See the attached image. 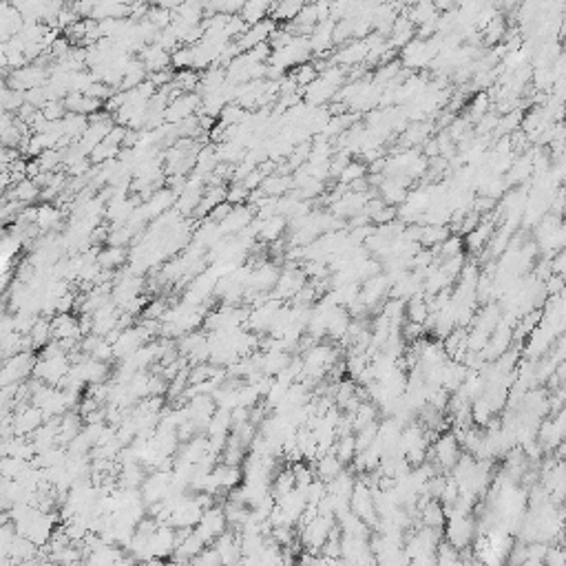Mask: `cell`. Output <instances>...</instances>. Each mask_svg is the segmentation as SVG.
Segmentation results:
<instances>
[{
	"instance_id": "obj_9",
	"label": "cell",
	"mask_w": 566,
	"mask_h": 566,
	"mask_svg": "<svg viewBox=\"0 0 566 566\" xmlns=\"http://www.w3.org/2000/svg\"><path fill=\"white\" fill-rule=\"evenodd\" d=\"M277 0H246L241 7V18L248 25H255L265 18V13H270Z\"/></svg>"
},
{
	"instance_id": "obj_12",
	"label": "cell",
	"mask_w": 566,
	"mask_h": 566,
	"mask_svg": "<svg viewBox=\"0 0 566 566\" xmlns=\"http://www.w3.org/2000/svg\"><path fill=\"white\" fill-rule=\"evenodd\" d=\"M306 5V0H277L272 7V20L281 23V20H294L296 13L301 11V7Z\"/></svg>"
},
{
	"instance_id": "obj_3",
	"label": "cell",
	"mask_w": 566,
	"mask_h": 566,
	"mask_svg": "<svg viewBox=\"0 0 566 566\" xmlns=\"http://www.w3.org/2000/svg\"><path fill=\"white\" fill-rule=\"evenodd\" d=\"M224 529H226V515L219 509H208L202 513V518H199L195 534L204 542H210V540H217L224 534Z\"/></svg>"
},
{
	"instance_id": "obj_11",
	"label": "cell",
	"mask_w": 566,
	"mask_h": 566,
	"mask_svg": "<svg viewBox=\"0 0 566 566\" xmlns=\"http://www.w3.org/2000/svg\"><path fill=\"white\" fill-rule=\"evenodd\" d=\"M421 520H423V526H429V529H438L442 531L445 526V520H447V515H445V507L438 502V500H429L423 509H421Z\"/></svg>"
},
{
	"instance_id": "obj_6",
	"label": "cell",
	"mask_w": 566,
	"mask_h": 566,
	"mask_svg": "<svg viewBox=\"0 0 566 566\" xmlns=\"http://www.w3.org/2000/svg\"><path fill=\"white\" fill-rule=\"evenodd\" d=\"M199 104V97L197 95H191V93H177L173 97V102L164 109V118L169 122H184L188 120L193 111L197 109Z\"/></svg>"
},
{
	"instance_id": "obj_7",
	"label": "cell",
	"mask_w": 566,
	"mask_h": 566,
	"mask_svg": "<svg viewBox=\"0 0 566 566\" xmlns=\"http://www.w3.org/2000/svg\"><path fill=\"white\" fill-rule=\"evenodd\" d=\"M370 36H365V38H354L352 42H347L341 52L335 56V62L339 64H359V62H365V58H368V52H370Z\"/></svg>"
},
{
	"instance_id": "obj_18",
	"label": "cell",
	"mask_w": 566,
	"mask_h": 566,
	"mask_svg": "<svg viewBox=\"0 0 566 566\" xmlns=\"http://www.w3.org/2000/svg\"><path fill=\"white\" fill-rule=\"evenodd\" d=\"M16 197H18V202H31V199L38 197V188L31 181H20L18 188H16Z\"/></svg>"
},
{
	"instance_id": "obj_15",
	"label": "cell",
	"mask_w": 566,
	"mask_h": 566,
	"mask_svg": "<svg viewBox=\"0 0 566 566\" xmlns=\"http://www.w3.org/2000/svg\"><path fill=\"white\" fill-rule=\"evenodd\" d=\"M316 76H319V69H316L314 64L310 62H303V64H299L294 66V73H292V82L296 87H308L310 82L316 80Z\"/></svg>"
},
{
	"instance_id": "obj_14",
	"label": "cell",
	"mask_w": 566,
	"mask_h": 566,
	"mask_svg": "<svg viewBox=\"0 0 566 566\" xmlns=\"http://www.w3.org/2000/svg\"><path fill=\"white\" fill-rule=\"evenodd\" d=\"M482 31V36H487V44H493V42H500L505 36H507V23L502 20V16L498 13L493 20H489L485 27L480 29Z\"/></svg>"
},
{
	"instance_id": "obj_17",
	"label": "cell",
	"mask_w": 566,
	"mask_h": 566,
	"mask_svg": "<svg viewBox=\"0 0 566 566\" xmlns=\"http://www.w3.org/2000/svg\"><path fill=\"white\" fill-rule=\"evenodd\" d=\"M365 166L363 164H359V162H347L345 164V169L339 173V177H341V181H345V184H352L354 179H361V177H365Z\"/></svg>"
},
{
	"instance_id": "obj_16",
	"label": "cell",
	"mask_w": 566,
	"mask_h": 566,
	"mask_svg": "<svg viewBox=\"0 0 566 566\" xmlns=\"http://www.w3.org/2000/svg\"><path fill=\"white\" fill-rule=\"evenodd\" d=\"M122 261H124V251L120 246L107 248V251H102L97 257V265H102V268H115V265H120Z\"/></svg>"
},
{
	"instance_id": "obj_10",
	"label": "cell",
	"mask_w": 566,
	"mask_h": 566,
	"mask_svg": "<svg viewBox=\"0 0 566 566\" xmlns=\"http://www.w3.org/2000/svg\"><path fill=\"white\" fill-rule=\"evenodd\" d=\"M341 471H343V462L337 458L335 452L321 454L319 460H316V478H321L323 482L335 480Z\"/></svg>"
},
{
	"instance_id": "obj_8",
	"label": "cell",
	"mask_w": 566,
	"mask_h": 566,
	"mask_svg": "<svg viewBox=\"0 0 566 566\" xmlns=\"http://www.w3.org/2000/svg\"><path fill=\"white\" fill-rule=\"evenodd\" d=\"M438 7L434 5V0H411V5L407 9V18L416 25L423 27L431 20H438Z\"/></svg>"
},
{
	"instance_id": "obj_13",
	"label": "cell",
	"mask_w": 566,
	"mask_h": 566,
	"mask_svg": "<svg viewBox=\"0 0 566 566\" xmlns=\"http://www.w3.org/2000/svg\"><path fill=\"white\" fill-rule=\"evenodd\" d=\"M292 186V179L290 177H279V175H265L263 181H261V191H265L268 197H281L288 188Z\"/></svg>"
},
{
	"instance_id": "obj_4",
	"label": "cell",
	"mask_w": 566,
	"mask_h": 566,
	"mask_svg": "<svg viewBox=\"0 0 566 566\" xmlns=\"http://www.w3.org/2000/svg\"><path fill=\"white\" fill-rule=\"evenodd\" d=\"M306 272L296 270V268H288L279 272V279L275 283V296L277 299H292L299 290L306 286Z\"/></svg>"
},
{
	"instance_id": "obj_1",
	"label": "cell",
	"mask_w": 566,
	"mask_h": 566,
	"mask_svg": "<svg viewBox=\"0 0 566 566\" xmlns=\"http://www.w3.org/2000/svg\"><path fill=\"white\" fill-rule=\"evenodd\" d=\"M478 522L471 515H447L445 520V540L452 544L458 551H464L474 544L478 538Z\"/></svg>"
},
{
	"instance_id": "obj_19",
	"label": "cell",
	"mask_w": 566,
	"mask_h": 566,
	"mask_svg": "<svg viewBox=\"0 0 566 566\" xmlns=\"http://www.w3.org/2000/svg\"><path fill=\"white\" fill-rule=\"evenodd\" d=\"M544 562L548 566H562L566 562V553L562 548H546V555H544Z\"/></svg>"
},
{
	"instance_id": "obj_5",
	"label": "cell",
	"mask_w": 566,
	"mask_h": 566,
	"mask_svg": "<svg viewBox=\"0 0 566 566\" xmlns=\"http://www.w3.org/2000/svg\"><path fill=\"white\" fill-rule=\"evenodd\" d=\"M431 456L436 458V462L440 464L442 469H452L454 464H456V460L460 458V442L456 440L454 434H442L436 440Z\"/></svg>"
},
{
	"instance_id": "obj_2",
	"label": "cell",
	"mask_w": 566,
	"mask_h": 566,
	"mask_svg": "<svg viewBox=\"0 0 566 566\" xmlns=\"http://www.w3.org/2000/svg\"><path fill=\"white\" fill-rule=\"evenodd\" d=\"M335 526H337V518H335V515H323V513H319L314 520H310L308 524H303L301 526V536H299V538H301L306 551L319 553L321 546L325 544V540L330 538L332 529H335Z\"/></svg>"
}]
</instances>
